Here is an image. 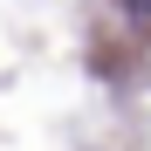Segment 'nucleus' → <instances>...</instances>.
Here are the masks:
<instances>
[{"label": "nucleus", "mask_w": 151, "mask_h": 151, "mask_svg": "<svg viewBox=\"0 0 151 151\" xmlns=\"http://www.w3.org/2000/svg\"><path fill=\"white\" fill-rule=\"evenodd\" d=\"M124 7H131V14H151V0H124Z\"/></svg>", "instance_id": "nucleus-1"}]
</instances>
